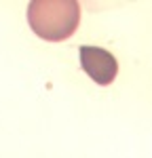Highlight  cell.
<instances>
[{
    "label": "cell",
    "instance_id": "6da1fadb",
    "mask_svg": "<svg viewBox=\"0 0 152 158\" xmlns=\"http://www.w3.org/2000/svg\"><path fill=\"white\" fill-rule=\"evenodd\" d=\"M80 21L76 0H32L27 4V23L32 32L49 42L68 40Z\"/></svg>",
    "mask_w": 152,
    "mask_h": 158
},
{
    "label": "cell",
    "instance_id": "7a4b0ae2",
    "mask_svg": "<svg viewBox=\"0 0 152 158\" xmlns=\"http://www.w3.org/2000/svg\"><path fill=\"white\" fill-rule=\"evenodd\" d=\"M80 68L93 82L108 86L118 74V61L110 51L101 47H80Z\"/></svg>",
    "mask_w": 152,
    "mask_h": 158
}]
</instances>
